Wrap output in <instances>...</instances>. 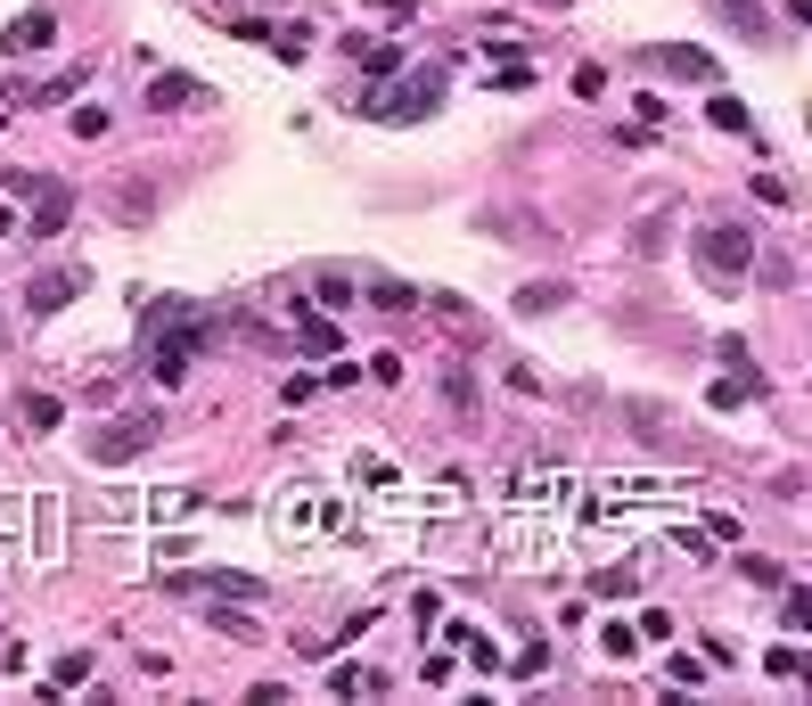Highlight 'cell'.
Returning <instances> with one entry per match:
<instances>
[{
  "label": "cell",
  "mask_w": 812,
  "mask_h": 706,
  "mask_svg": "<svg viewBox=\"0 0 812 706\" xmlns=\"http://www.w3.org/2000/svg\"><path fill=\"white\" fill-rule=\"evenodd\" d=\"M632 583H640L632 567H599V576H591V592H599V600H632Z\"/></svg>",
  "instance_id": "cell-22"
},
{
  "label": "cell",
  "mask_w": 812,
  "mask_h": 706,
  "mask_svg": "<svg viewBox=\"0 0 812 706\" xmlns=\"http://www.w3.org/2000/svg\"><path fill=\"white\" fill-rule=\"evenodd\" d=\"M148 444H156V411H124V419H107V428H91V436H83V452H91L99 468L140 461Z\"/></svg>",
  "instance_id": "cell-2"
},
{
  "label": "cell",
  "mask_w": 812,
  "mask_h": 706,
  "mask_svg": "<svg viewBox=\"0 0 812 706\" xmlns=\"http://www.w3.org/2000/svg\"><path fill=\"white\" fill-rule=\"evenodd\" d=\"M698 263H706V279H747L756 272V230H738V223H714V230H698Z\"/></svg>",
  "instance_id": "cell-3"
},
{
  "label": "cell",
  "mask_w": 812,
  "mask_h": 706,
  "mask_svg": "<svg viewBox=\"0 0 812 706\" xmlns=\"http://www.w3.org/2000/svg\"><path fill=\"white\" fill-rule=\"evenodd\" d=\"M34 567H58V502L34 493Z\"/></svg>",
  "instance_id": "cell-12"
},
{
  "label": "cell",
  "mask_w": 812,
  "mask_h": 706,
  "mask_svg": "<svg viewBox=\"0 0 812 706\" xmlns=\"http://www.w3.org/2000/svg\"><path fill=\"white\" fill-rule=\"evenodd\" d=\"M738 576L756 583V592H779V583H788V567H779V558H756V551H747V558H738Z\"/></svg>",
  "instance_id": "cell-19"
},
{
  "label": "cell",
  "mask_w": 812,
  "mask_h": 706,
  "mask_svg": "<svg viewBox=\"0 0 812 706\" xmlns=\"http://www.w3.org/2000/svg\"><path fill=\"white\" fill-rule=\"evenodd\" d=\"M435 99H443V75H435V66H419L403 91L369 99V115H386V124H419V115H435Z\"/></svg>",
  "instance_id": "cell-4"
},
{
  "label": "cell",
  "mask_w": 812,
  "mask_h": 706,
  "mask_svg": "<svg viewBox=\"0 0 812 706\" xmlns=\"http://www.w3.org/2000/svg\"><path fill=\"white\" fill-rule=\"evenodd\" d=\"M664 673H673V690H698V682H706V666H698L689 650H673V657H664Z\"/></svg>",
  "instance_id": "cell-28"
},
{
  "label": "cell",
  "mask_w": 812,
  "mask_h": 706,
  "mask_svg": "<svg viewBox=\"0 0 812 706\" xmlns=\"http://www.w3.org/2000/svg\"><path fill=\"white\" fill-rule=\"evenodd\" d=\"M83 288H91V272H83V263H66V272L25 279V304H34V313H58V304H66V297H83Z\"/></svg>",
  "instance_id": "cell-6"
},
{
  "label": "cell",
  "mask_w": 812,
  "mask_h": 706,
  "mask_svg": "<svg viewBox=\"0 0 812 706\" xmlns=\"http://www.w3.org/2000/svg\"><path fill=\"white\" fill-rule=\"evenodd\" d=\"M66 214H74V189H41V198H34V239H58V230H66Z\"/></svg>",
  "instance_id": "cell-11"
},
{
  "label": "cell",
  "mask_w": 812,
  "mask_h": 706,
  "mask_svg": "<svg viewBox=\"0 0 812 706\" xmlns=\"http://www.w3.org/2000/svg\"><path fill=\"white\" fill-rule=\"evenodd\" d=\"M714 17L731 25L738 41H772V9H763V0H714Z\"/></svg>",
  "instance_id": "cell-9"
},
{
  "label": "cell",
  "mask_w": 812,
  "mask_h": 706,
  "mask_svg": "<svg viewBox=\"0 0 812 706\" xmlns=\"http://www.w3.org/2000/svg\"><path fill=\"white\" fill-rule=\"evenodd\" d=\"M558 304H567V288H558V279H534V288L517 297V313H558Z\"/></svg>",
  "instance_id": "cell-20"
},
{
  "label": "cell",
  "mask_w": 812,
  "mask_h": 706,
  "mask_svg": "<svg viewBox=\"0 0 812 706\" xmlns=\"http://www.w3.org/2000/svg\"><path fill=\"white\" fill-rule=\"evenodd\" d=\"M74 91H83V66H58L50 83H34V91H17L9 108H50V99H74Z\"/></svg>",
  "instance_id": "cell-13"
},
{
  "label": "cell",
  "mask_w": 812,
  "mask_h": 706,
  "mask_svg": "<svg viewBox=\"0 0 812 706\" xmlns=\"http://www.w3.org/2000/svg\"><path fill=\"white\" fill-rule=\"evenodd\" d=\"M214 632H230V641H263V632H255V616H246V608H214Z\"/></svg>",
  "instance_id": "cell-27"
},
{
  "label": "cell",
  "mask_w": 812,
  "mask_h": 706,
  "mask_svg": "<svg viewBox=\"0 0 812 706\" xmlns=\"http://www.w3.org/2000/svg\"><path fill=\"white\" fill-rule=\"evenodd\" d=\"M198 353H205V320L189 313L181 297H165L156 320H148V378H156V387H181Z\"/></svg>",
  "instance_id": "cell-1"
},
{
  "label": "cell",
  "mask_w": 812,
  "mask_h": 706,
  "mask_svg": "<svg viewBox=\"0 0 812 706\" xmlns=\"http://www.w3.org/2000/svg\"><path fill=\"white\" fill-rule=\"evenodd\" d=\"M115 214H131V223H148V214H156V198H148V181H124V189H115Z\"/></svg>",
  "instance_id": "cell-21"
},
{
  "label": "cell",
  "mask_w": 812,
  "mask_h": 706,
  "mask_svg": "<svg viewBox=\"0 0 812 706\" xmlns=\"http://www.w3.org/2000/svg\"><path fill=\"white\" fill-rule=\"evenodd\" d=\"M337 518H345V509H337V502H320V493H288V509H279V542H304V534H320V526H337Z\"/></svg>",
  "instance_id": "cell-5"
},
{
  "label": "cell",
  "mask_w": 812,
  "mask_h": 706,
  "mask_svg": "<svg viewBox=\"0 0 812 706\" xmlns=\"http://www.w3.org/2000/svg\"><path fill=\"white\" fill-rule=\"evenodd\" d=\"M313 297H320V304H337V313H345V304L361 297V279H353V272H320V279H313Z\"/></svg>",
  "instance_id": "cell-17"
},
{
  "label": "cell",
  "mask_w": 812,
  "mask_h": 706,
  "mask_svg": "<svg viewBox=\"0 0 812 706\" xmlns=\"http://www.w3.org/2000/svg\"><path fill=\"white\" fill-rule=\"evenodd\" d=\"M574 493V477H550V468H517L509 477V502L517 509H550V502H567Z\"/></svg>",
  "instance_id": "cell-7"
},
{
  "label": "cell",
  "mask_w": 812,
  "mask_h": 706,
  "mask_svg": "<svg viewBox=\"0 0 812 706\" xmlns=\"http://www.w3.org/2000/svg\"><path fill=\"white\" fill-rule=\"evenodd\" d=\"M756 394H763L756 370H731V378H714V387H706V403H714V411H738V403H756Z\"/></svg>",
  "instance_id": "cell-14"
},
{
  "label": "cell",
  "mask_w": 812,
  "mask_h": 706,
  "mask_svg": "<svg viewBox=\"0 0 812 706\" xmlns=\"http://www.w3.org/2000/svg\"><path fill=\"white\" fill-rule=\"evenodd\" d=\"M295 345H304V353H337V329H329V320H295Z\"/></svg>",
  "instance_id": "cell-25"
},
{
  "label": "cell",
  "mask_w": 812,
  "mask_h": 706,
  "mask_svg": "<svg viewBox=\"0 0 812 706\" xmlns=\"http://www.w3.org/2000/svg\"><path fill=\"white\" fill-rule=\"evenodd\" d=\"M148 108H156V115H181V108H214V91H205L198 75H156V83H148Z\"/></svg>",
  "instance_id": "cell-8"
},
{
  "label": "cell",
  "mask_w": 812,
  "mask_h": 706,
  "mask_svg": "<svg viewBox=\"0 0 812 706\" xmlns=\"http://www.w3.org/2000/svg\"><path fill=\"white\" fill-rule=\"evenodd\" d=\"M17 419H25V428H41V436H50L58 419H66V403H58V394H17Z\"/></svg>",
  "instance_id": "cell-16"
},
{
  "label": "cell",
  "mask_w": 812,
  "mask_h": 706,
  "mask_svg": "<svg viewBox=\"0 0 812 706\" xmlns=\"http://www.w3.org/2000/svg\"><path fill=\"white\" fill-rule=\"evenodd\" d=\"M50 34H58L50 9H25V17L9 25V41H0V50H9V58H34V50H50Z\"/></svg>",
  "instance_id": "cell-10"
},
{
  "label": "cell",
  "mask_w": 812,
  "mask_h": 706,
  "mask_svg": "<svg viewBox=\"0 0 812 706\" xmlns=\"http://www.w3.org/2000/svg\"><path fill=\"white\" fill-rule=\"evenodd\" d=\"M271 50H279V58H304V50H313V25H279Z\"/></svg>",
  "instance_id": "cell-29"
},
{
  "label": "cell",
  "mask_w": 812,
  "mask_h": 706,
  "mask_svg": "<svg viewBox=\"0 0 812 706\" xmlns=\"http://www.w3.org/2000/svg\"><path fill=\"white\" fill-rule=\"evenodd\" d=\"M550 9H567V0H550Z\"/></svg>",
  "instance_id": "cell-32"
},
{
  "label": "cell",
  "mask_w": 812,
  "mask_h": 706,
  "mask_svg": "<svg viewBox=\"0 0 812 706\" xmlns=\"http://www.w3.org/2000/svg\"><path fill=\"white\" fill-rule=\"evenodd\" d=\"M664 239H673V223L657 214V223H640V230H632V255H664Z\"/></svg>",
  "instance_id": "cell-26"
},
{
  "label": "cell",
  "mask_w": 812,
  "mask_h": 706,
  "mask_svg": "<svg viewBox=\"0 0 812 706\" xmlns=\"http://www.w3.org/2000/svg\"><path fill=\"white\" fill-rule=\"evenodd\" d=\"M714 124H722V131H747V108H738V99L722 91V99H714Z\"/></svg>",
  "instance_id": "cell-31"
},
{
  "label": "cell",
  "mask_w": 812,
  "mask_h": 706,
  "mask_svg": "<svg viewBox=\"0 0 812 706\" xmlns=\"http://www.w3.org/2000/svg\"><path fill=\"white\" fill-rule=\"evenodd\" d=\"M74 682H91V657H83V650L58 657V690H74Z\"/></svg>",
  "instance_id": "cell-30"
},
{
  "label": "cell",
  "mask_w": 812,
  "mask_h": 706,
  "mask_svg": "<svg viewBox=\"0 0 812 706\" xmlns=\"http://www.w3.org/2000/svg\"><path fill=\"white\" fill-rule=\"evenodd\" d=\"M369 690H386L378 666H337V698H369Z\"/></svg>",
  "instance_id": "cell-18"
},
{
  "label": "cell",
  "mask_w": 812,
  "mask_h": 706,
  "mask_svg": "<svg viewBox=\"0 0 812 706\" xmlns=\"http://www.w3.org/2000/svg\"><path fill=\"white\" fill-rule=\"evenodd\" d=\"M369 297H378V313H410V304H419L403 279H369Z\"/></svg>",
  "instance_id": "cell-23"
},
{
  "label": "cell",
  "mask_w": 812,
  "mask_h": 706,
  "mask_svg": "<svg viewBox=\"0 0 812 706\" xmlns=\"http://www.w3.org/2000/svg\"><path fill=\"white\" fill-rule=\"evenodd\" d=\"M657 66H664V75H689V83H714V58H706V50H689V41L657 50Z\"/></svg>",
  "instance_id": "cell-15"
},
{
  "label": "cell",
  "mask_w": 812,
  "mask_h": 706,
  "mask_svg": "<svg viewBox=\"0 0 812 706\" xmlns=\"http://www.w3.org/2000/svg\"><path fill=\"white\" fill-rule=\"evenodd\" d=\"M443 403H452V411H477V378H468V370H443Z\"/></svg>",
  "instance_id": "cell-24"
}]
</instances>
